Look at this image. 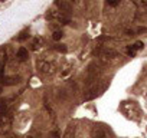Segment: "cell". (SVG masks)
I'll list each match as a JSON object with an SVG mask.
<instances>
[{
	"instance_id": "6da1fadb",
	"label": "cell",
	"mask_w": 147,
	"mask_h": 138,
	"mask_svg": "<svg viewBox=\"0 0 147 138\" xmlns=\"http://www.w3.org/2000/svg\"><path fill=\"white\" fill-rule=\"evenodd\" d=\"M12 128V117L9 112H0V132L7 134Z\"/></svg>"
},
{
	"instance_id": "9c48e42d",
	"label": "cell",
	"mask_w": 147,
	"mask_h": 138,
	"mask_svg": "<svg viewBox=\"0 0 147 138\" xmlns=\"http://www.w3.org/2000/svg\"><path fill=\"white\" fill-rule=\"evenodd\" d=\"M28 138H32V137H28Z\"/></svg>"
},
{
	"instance_id": "30bf717a",
	"label": "cell",
	"mask_w": 147,
	"mask_h": 138,
	"mask_svg": "<svg viewBox=\"0 0 147 138\" xmlns=\"http://www.w3.org/2000/svg\"><path fill=\"white\" fill-rule=\"evenodd\" d=\"M66 138H71V137H66Z\"/></svg>"
},
{
	"instance_id": "7a4b0ae2",
	"label": "cell",
	"mask_w": 147,
	"mask_h": 138,
	"mask_svg": "<svg viewBox=\"0 0 147 138\" xmlns=\"http://www.w3.org/2000/svg\"><path fill=\"white\" fill-rule=\"evenodd\" d=\"M51 69H52L51 63H48V62H45V60L38 62V71H39V72H42V74H48V72H51Z\"/></svg>"
},
{
	"instance_id": "52a82bcc",
	"label": "cell",
	"mask_w": 147,
	"mask_h": 138,
	"mask_svg": "<svg viewBox=\"0 0 147 138\" xmlns=\"http://www.w3.org/2000/svg\"><path fill=\"white\" fill-rule=\"evenodd\" d=\"M56 49H58L59 52H66V46H65V45H58Z\"/></svg>"
},
{
	"instance_id": "8992f818",
	"label": "cell",
	"mask_w": 147,
	"mask_h": 138,
	"mask_svg": "<svg viewBox=\"0 0 147 138\" xmlns=\"http://www.w3.org/2000/svg\"><path fill=\"white\" fill-rule=\"evenodd\" d=\"M108 5L110 6H117V5H120V0H108Z\"/></svg>"
},
{
	"instance_id": "ba28073f",
	"label": "cell",
	"mask_w": 147,
	"mask_h": 138,
	"mask_svg": "<svg viewBox=\"0 0 147 138\" xmlns=\"http://www.w3.org/2000/svg\"><path fill=\"white\" fill-rule=\"evenodd\" d=\"M51 138H59V131H53L52 135H51Z\"/></svg>"
},
{
	"instance_id": "5b68a950",
	"label": "cell",
	"mask_w": 147,
	"mask_h": 138,
	"mask_svg": "<svg viewBox=\"0 0 147 138\" xmlns=\"http://www.w3.org/2000/svg\"><path fill=\"white\" fill-rule=\"evenodd\" d=\"M62 36H63V33L61 30H56L53 33V40H59V39H62Z\"/></svg>"
},
{
	"instance_id": "3957f363",
	"label": "cell",
	"mask_w": 147,
	"mask_h": 138,
	"mask_svg": "<svg viewBox=\"0 0 147 138\" xmlns=\"http://www.w3.org/2000/svg\"><path fill=\"white\" fill-rule=\"evenodd\" d=\"M16 58H18L19 62H25V60L29 58V52H28V49H26V48H20V49L18 50V53H16Z\"/></svg>"
},
{
	"instance_id": "277c9868",
	"label": "cell",
	"mask_w": 147,
	"mask_h": 138,
	"mask_svg": "<svg viewBox=\"0 0 147 138\" xmlns=\"http://www.w3.org/2000/svg\"><path fill=\"white\" fill-rule=\"evenodd\" d=\"M140 49H143V43L141 42H137V43H134L133 46H130L128 48V55H134L137 50H140Z\"/></svg>"
}]
</instances>
